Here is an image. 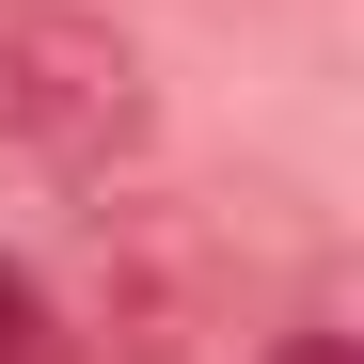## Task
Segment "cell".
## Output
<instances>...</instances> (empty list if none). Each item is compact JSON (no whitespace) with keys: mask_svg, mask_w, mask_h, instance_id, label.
I'll return each mask as SVG.
<instances>
[{"mask_svg":"<svg viewBox=\"0 0 364 364\" xmlns=\"http://www.w3.org/2000/svg\"><path fill=\"white\" fill-rule=\"evenodd\" d=\"M191 333H206V254H191L159 206H95V348L174 364Z\"/></svg>","mask_w":364,"mask_h":364,"instance_id":"7a4b0ae2","label":"cell"},{"mask_svg":"<svg viewBox=\"0 0 364 364\" xmlns=\"http://www.w3.org/2000/svg\"><path fill=\"white\" fill-rule=\"evenodd\" d=\"M269 364H364L348 333H269Z\"/></svg>","mask_w":364,"mask_h":364,"instance_id":"277c9868","label":"cell"},{"mask_svg":"<svg viewBox=\"0 0 364 364\" xmlns=\"http://www.w3.org/2000/svg\"><path fill=\"white\" fill-rule=\"evenodd\" d=\"M0 364H64V317H48V285L0 254Z\"/></svg>","mask_w":364,"mask_h":364,"instance_id":"3957f363","label":"cell"},{"mask_svg":"<svg viewBox=\"0 0 364 364\" xmlns=\"http://www.w3.org/2000/svg\"><path fill=\"white\" fill-rule=\"evenodd\" d=\"M0 143H16L48 191H111L143 143H159V80H143V48L80 16V0H0Z\"/></svg>","mask_w":364,"mask_h":364,"instance_id":"6da1fadb","label":"cell"}]
</instances>
